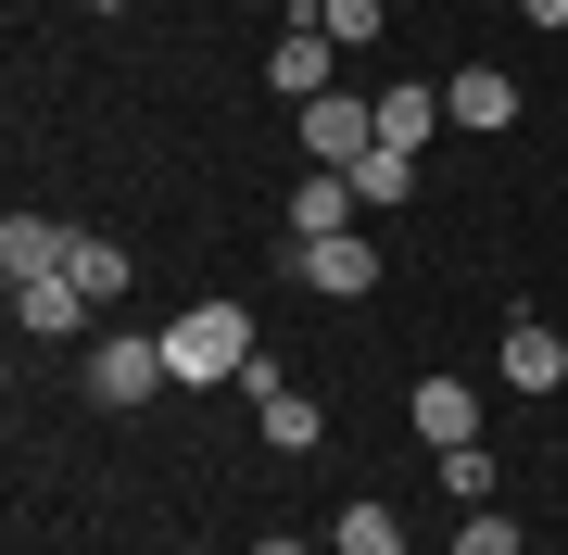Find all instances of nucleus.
<instances>
[{"mask_svg": "<svg viewBox=\"0 0 568 555\" xmlns=\"http://www.w3.org/2000/svg\"><path fill=\"white\" fill-rule=\"evenodd\" d=\"M253 316L241 304H190V316H164V367H178V391H241V367H253Z\"/></svg>", "mask_w": 568, "mask_h": 555, "instance_id": "nucleus-1", "label": "nucleus"}, {"mask_svg": "<svg viewBox=\"0 0 568 555\" xmlns=\"http://www.w3.org/2000/svg\"><path fill=\"white\" fill-rule=\"evenodd\" d=\"M89 404H152V391H178V367H164V329H102L77 353Z\"/></svg>", "mask_w": 568, "mask_h": 555, "instance_id": "nucleus-2", "label": "nucleus"}, {"mask_svg": "<svg viewBox=\"0 0 568 555\" xmlns=\"http://www.w3.org/2000/svg\"><path fill=\"white\" fill-rule=\"evenodd\" d=\"M291 278L328 290V304H366V290H379V240H366V227H342V240H291Z\"/></svg>", "mask_w": 568, "mask_h": 555, "instance_id": "nucleus-3", "label": "nucleus"}, {"mask_svg": "<svg viewBox=\"0 0 568 555\" xmlns=\"http://www.w3.org/2000/svg\"><path fill=\"white\" fill-rule=\"evenodd\" d=\"M304 152L354 177L366 152H379V102H354V89H328V102H304Z\"/></svg>", "mask_w": 568, "mask_h": 555, "instance_id": "nucleus-4", "label": "nucleus"}, {"mask_svg": "<svg viewBox=\"0 0 568 555\" xmlns=\"http://www.w3.org/2000/svg\"><path fill=\"white\" fill-rule=\"evenodd\" d=\"M328 51H342V39H328V25H304V13H291V39L265 51V89H278L291 114H304V102H328V89H342V76H328Z\"/></svg>", "mask_w": 568, "mask_h": 555, "instance_id": "nucleus-5", "label": "nucleus"}, {"mask_svg": "<svg viewBox=\"0 0 568 555\" xmlns=\"http://www.w3.org/2000/svg\"><path fill=\"white\" fill-rule=\"evenodd\" d=\"M493 379H506V391H568V329H544V316H518V329L493 341Z\"/></svg>", "mask_w": 568, "mask_h": 555, "instance_id": "nucleus-6", "label": "nucleus"}, {"mask_svg": "<svg viewBox=\"0 0 568 555\" xmlns=\"http://www.w3.org/2000/svg\"><path fill=\"white\" fill-rule=\"evenodd\" d=\"M443 126H467V140L518 126V76H493V63H455V76H443Z\"/></svg>", "mask_w": 568, "mask_h": 555, "instance_id": "nucleus-7", "label": "nucleus"}, {"mask_svg": "<svg viewBox=\"0 0 568 555\" xmlns=\"http://www.w3.org/2000/svg\"><path fill=\"white\" fill-rule=\"evenodd\" d=\"M13 316H26V341H89L102 304H89L77 278H13Z\"/></svg>", "mask_w": 568, "mask_h": 555, "instance_id": "nucleus-8", "label": "nucleus"}, {"mask_svg": "<svg viewBox=\"0 0 568 555\" xmlns=\"http://www.w3.org/2000/svg\"><path fill=\"white\" fill-rule=\"evenodd\" d=\"M366 215V189L342 165H316V177H291V240H342V227Z\"/></svg>", "mask_w": 568, "mask_h": 555, "instance_id": "nucleus-9", "label": "nucleus"}, {"mask_svg": "<svg viewBox=\"0 0 568 555\" xmlns=\"http://www.w3.org/2000/svg\"><path fill=\"white\" fill-rule=\"evenodd\" d=\"M405 417H417V442H429V454L480 442V391H467V379H417V391H405Z\"/></svg>", "mask_w": 568, "mask_h": 555, "instance_id": "nucleus-10", "label": "nucleus"}, {"mask_svg": "<svg viewBox=\"0 0 568 555\" xmlns=\"http://www.w3.org/2000/svg\"><path fill=\"white\" fill-rule=\"evenodd\" d=\"M63 266H77V227L63 215H13L0 227V278H63Z\"/></svg>", "mask_w": 568, "mask_h": 555, "instance_id": "nucleus-11", "label": "nucleus"}, {"mask_svg": "<svg viewBox=\"0 0 568 555\" xmlns=\"http://www.w3.org/2000/svg\"><path fill=\"white\" fill-rule=\"evenodd\" d=\"M253 430H265V454H316L328 417H316V391H265V404H253Z\"/></svg>", "mask_w": 568, "mask_h": 555, "instance_id": "nucleus-12", "label": "nucleus"}, {"mask_svg": "<svg viewBox=\"0 0 568 555\" xmlns=\"http://www.w3.org/2000/svg\"><path fill=\"white\" fill-rule=\"evenodd\" d=\"M429 126H443V89H379V140L392 152H429Z\"/></svg>", "mask_w": 568, "mask_h": 555, "instance_id": "nucleus-13", "label": "nucleus"}, {"mask_svg": "<svg viewBox=\"0 0 568 555\" xmlns=\"http://www.w3.org/2000/svg\"><path fill=\"white\" fill-rule=\"evenodd\" d=\"M328 555H405V517L392 505H342L328 517Z\"/></svg>", "mask_w": 568, "mask_h": 555, "instance_id": "nucleus-14", "label": "nucleus"}, {"mask_svg": "<svg viewBox=\"0 0 568 555\" xmlns=\"http://www.w3.org/2000/svg\"><path fill=\"white\" fill-rule=\"evenodd\" d=\"M63 278H77V290H89V304H102V316H114V304H126V278H140V266H126V253H114V240H89V227H77V266H63Z\"/></svg>", "mask_w": 568, "mask_h": 555, "instance_id": "nucleus-15", "label": "nucleus"}, {"mask_svg": "<svg viewBox=\"0 0 568 555\" xmlns=\"http://www.w3.org/2000/svg\"><path fill=\"white\" fill-rule=\"evenodd\" d=\"M429 467H443V493H455V505H493V493H506L493 442H455V454H429Z\"/></svg>", "mask_w": 568, "mask_h": 555, "instance_id": "nucleus-16", "label": "nucleus"}, {"mask_svg": "<svg viewBox=\"0 0 568 555\" xmlns=\"http://www.w3.org/2000/svg\"><path fill=\"white\" fill-rule=\"evenodd\" d=\"M354 189H366V203H417V189H429V165H417V152H366V165H354Z\"/></svg>", "mask_w": 568, "mask_h": 555, "instance_id": "nucleus-17", "label": "nucleus"}, {"mask_svg": "<svg viewBox=\"0 0 568 555\" xmlns=\"http://www.w3.org/2000/svg\"><path fill=\"white\" fill-rule=\"evenodd\" d=\"M455 555H530V531L506 505H467V531H455Z\"/></svg>", "mask_w": 568, "mask_h": 555, "instance_id": "nucleus-18", "label": "nucleus"}, {"mask_svg": "<svg viewBox=\"0 0 568 555\" xmlns=\"http://www.w3.org/2000/svg\"><path fill=\"white\" fill-rule=\"evenodd\" d=\"M304 25H328V39H342V51H366V39H379V25H392V13H379V0H316V13H304Z\"/></svg>", "mask_w": 568, "mask_h": 555, "instance_id": "nucleus-19", "label": "nucleus"}, {"mask_svg": "<svg viewBox=\"0 0 568 555\" xmlns=\"http://www.w3.org/2000/svg\"><path fill=\"white\" fill-rule=\"evenodd\" d=\"M518 13H530V25H568V0H518Z\"/></svg>", "mask_w": 568, "mask_h": 555, "instance_id": "nucleus-20", "label": "nucleus"}, {"mask_svg": "<svg viewBox=\"0 0 568 555\" xmlns=\"http://www.w3.org/2000/svg\"><path fill=\"white\" fill-rule=\"evenodd\" d=\"M253 555H304V543H291V531H265V543H253Z\"/></svg>", "mask_w": 568, "mask_h": 555, "instance_id": "nucleus-21", "label": "nucleus"}, {"mask_svg": "<svg viewBox=\"0 0 568 555\" xmlns=\"http://www.w3.org/2000/svg\"><path fill=\"white\" fill-rule=\"evenodd\" d=\"M89 13H126V0H89Z\"/></svg>", "mask_w": 568, "mask_h": 555, "instance_id": "nucleus-22", "label": "nucleus"}]
</instances>
